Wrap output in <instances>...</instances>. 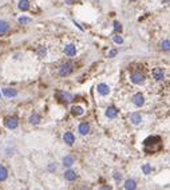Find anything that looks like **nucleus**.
I'll list each match as a JSON object with an SVG mask.
<instances>
[{"label": "nucleus", "instance_id": "f257e3e1", "mask_svg": "<svg viewBox=\"0 0 170 190\" xmlns=\"http://www.w3.org/2000/svg\"><path fill=\"white\" fill-rule=\"evenodd\" d=\"M162 149V139L158 135H150L143 141V150L146 154L153 155Z\"/></svg>", "mask_w": 170, "mask_h": 190}, {"label": "nucleus", "instance_id": "f03ea898", "mask_svg": "<svg viewBox=\"0 0 170 190\" xmlns=\"http://www.w3.org/2000/svg\"><path fill=\"white\" fill-rule=\"evenodd\" d=\"M4 125H6V127L10 128V130H15V128L19 126V119H18L16 117H8L4 120Z\"/></svg>", "mask_w": 170, "mask_h": 190}, {"label": "nucleus", "instance_id": "7ed1b4c3", "mask_svg": "<svg viewBox=\"0 0 170 190\" xmlns=\"http://www.w3.org/2000/svg\"><path fill=\"white\" fill-rule=\"evenodd\" d=\"M74 71V66L71 63H64L59 67V75L60 76H67Z\"/></svg>", "mask_w": 170, "mask_h": 190}, {"label": "nucleus", "instance_id": "20e7f679", "mask_svg": "<svg viewBox=\"0 0 170 190\" xmlns=\"http://www.w3.org/2000/svg\"><path fill=\"white\" fill-rule=\"evenodd\" d=\"M97 91H98V94H99V95L106 96V95H108V94H110V87H108L106 83H99V84L97 86Z\"/></svg>", "mask_w": 170, "mask_h": 190}, {"label": "nucleus", "instance_id": "39448f33", "mask_svg": "<svg viewBox=\"0 0 170 190\" xmlns=\"http://www.w3.org/2000/svg\"><path fill=\"white\" fill-rule=\"evenodd\" d=\"M131 82L135 84H142L145 82V75L142 72H134V74H131Z\"/></svg>", "mask_w": 170, "mask_h": 190}, {"label": "nucleus", "instance_id": "423d86ee", "mask_svg": "<svg viewBox=\"0 0 170 190\" xmlns=\"http://www.w3.org/2000/svg\"><path fill=\"white\" fill-rule=\"evenodd\" d=\"M133 103L135 104V106L138 107H142L143 104H145V98H143V95L141 92H137L134 96H133Z\"/></svg>", "mask_w": 170, "mask_h": 190}, {"label": "nucleus", "instance_id": "0eeeda50", "mask_svg": "<svg viewBox=\"0 0 170 190\" xmlns=\"http://www.w3.org/2000/svg\"><path fill=\"white\" fill-rule=\"evenodd\" d=\"M63 141H64V143H67L68 146H73L74 142H75V135H74L71 131H67V133H64V135H63Z\"/></svg>", "mask_w": 170, "mask_h": 190}, {"label": "nucleus", "instance_id": "6e6552de", "mask_svg": "<svg viewBox=\"0 0 170 190\" xmlns=\"http://www.w3.org/2000/svg\"><path fill=\"white\" fill-rule=\"evenodd\" d=\"M56 96L63 102H71L74 99V95L68 92H64V91H60V92H56Z\"/></svg>", "mask_w": 170, "mask_h": 190}, {"label": "nucleus", "instance_id": "1a4fd4ad", "mask_svg": "<svg viewBox=\"0 0 170 190\" xmlns=\"http://www.w3.org/2000/svg\"><path fill=\"white\" fill-rule=\"evenodd\" d=\"M78 130H79V134L81 135H87L90 133V125L87 122H82L81 125L78 126Z\"/></svg>", "mask_w": 170, "mask_h": 190}, {"label": "nucleus", "instance_id": "9d476101", "mask_svg": "<svg viewBox=\"0 0 170 190\" xmlns=\"http://www.w3.org/2000/svg\"><path fill=\"white\" fill-rule=\"evenodd\" d=\"M117 115H118V110H117V107L111 106L106 110V117H107L108 119H114V118H117Z\"/></svg>", "mask_w": 170, "mask_h": 190}, {"label": "nucleus", "instance_id": "9b49d317", "mask_svg": "<svg viewBox=\"0 0 170 190\" xmlns=\"http://www.w3.org/2000/svg\"><path fill=\"white\" fill-rule=\"evenodd\" d=\"M153 76H154V79L155 80H162L163 79V76H165V70L163 68H155L153 71Z\"/></svg>", "mask_w": 170, "mask_h": 190}, {"label": "nucleus", "instance_id": "f8f14e48", "mask_svg": "<svg viewBox=\"0 0 170 190\" xmlns=\"http://www.w3.org/2000/svg\"><path fill=\"white\" fill-rule=\"evenodd\" d=\"M130 122H131L133 125H139V123L142 122V117H141L139 112H133V114L130 115Z\"/></svg>", "mask_w": 170, "mask_h": 190}, {"label": "nucleus", "instance_id": "ddd939ff", "mask_svg": "<svg viewBox=\"0 0 170 190\" xmlns=\"http://www.w3.org/2000/svg\"><path fill=\"white\" fill-rule=\"evenodd\" d=\"M64 54L71 58V56H74V55L76 54V47H75L74 44H67V45L64 47Z\"/></svg>", "mask_w": 170, "mask_h": 190}, {"label": "nucleus", "instance_id": "4468645a", "mask_svg": "<svg viewBox=\"0 0 170 190\" xmlns=\"http://www.w3.org/2000/svg\"><path fill=\"white\" fill-rule=\"evenodd\" d=\"M3 95L6 98H15L18 95V91L15 88H3Z\"/></svg>", "mask_w": 170, "mask_h": 190}, {"label": "nucleus", "instance_id": "2eb2a0df", "mask_svg": "<svg viewBox=\"0 0 170 190\" xmlns=\"http://www.w3.org/2000/svg\"><path fill=\"white\" fill-rule=\"evenodd\" d=\"M64 178L67 179V181H75V179L78 178V175H76V173H75L74 170L68 169V170L64 173Z\"/></svg>", "mask_w": 170, "mask_h": 190}, {"label": "nucleus", "instance_id": "dca6fc26", "mask_svg": "<svg viewBox=\"0 0 170 190\" xmlns=\"http://www.w3.org/2000/svg\"><path fill=\"white\" fill-rule=\"evenodd\" d=\"M8 177V170H7L6 166L0 165V182H4Z\"/></svg>", "mask_w": 170, "mask_h": 190}, {"label": "nucleus", "instance_id": "f3484780", "mask_svg": "<svg viewBox=\"0 0 170 190\" xmlns=\"http://www.w3.org/2000/svg\"><path fill=\"white\" fill-rule=\"evenodd\" d=\"M10 29V24L6 20H0V35L7 34Z\"/></svg>", "mask_w": 170, "mask_h": 190}, {"label": "nucleus", "instance_id": "a211bd4d", "mask_svg": "<svg viewBox=\"0 0 170 190\" xmlns=\"http://www.w3.org/2000/svg\"><path fill=\"white\" fill-rule=\"evenodd\" d=\"M18 8L20 11H28L30 10V1L28 0H20L19 4H18Z\"/></svg>", "mask_w": 170, "mask_h": 190}, {"label": "nucleus", "instance_id": "6ab92c4d", "mask_svg": "<svg viewBox=\"0 0 170 190\" xmlns=\"http://www.w3.org/2000/svg\"><path fill=\"white\" fill-rule=\"evenodd\" d=\"M125 189H127V190L137 189V182H135L134 179H127V181L125 182Z\"/></svg>", "mask_w": 170, "mask_h": 190}, {"label": "nucleus", "instance_id": "aec40b11", "mask_svg": "<svg viewBox=\"0 0 170 190\" xmlns=\"http://www.w3.org/2000/svg\"><path fill=\"white\" fill-rule=\"evenodd\" d=\"M73 165H74V158L71 157V155H66V157L63 158V166H66V167H71Z\"/></svg>", "mask_w": 170, "mask_h": 190}, {"label": "nucleus", "instance_id": "412c9836", "mask_svg": "<svg viewBox=\"0 0 170 190\" xmlns=\"http://www.w3.org/2000/svg\"><path fill=\"white\" fill-rule=\"evenodd\" d=\"M71 112H73L74 115H82L84 112V110H83V107H81V106H73L71 107Z\"/></svg>", "mask_w": 170, "mask_h": 190}, {"label": "nucleus", "instance_id": "4be33fe9", "mask_svg": "<svg viewBox=\"0 0 170 190\" xmlns=\"http://www.w3.org/2000/svg\"><path fill=\"white\" fill-rule=\"evenodd\" d=\"M39 122H40V117H39L38 114H31L30 117V123H32V125H39Z\"/></svg>", "mask_w": 170, "mask_h": 190}, {"label": "nucleus", "instance_id": "5701e85b", "mask_svg": "<svg viewBox=\"0 0 170 190\" xmlns=\"http://www.w3.org/2000/svg\"><path fill=\"white\" fill-rule=\"evenodd\" d=\"M151 171H153V169H151V166L149 165V163H145V165H142V173L145 174V175H149Z\"/></svg>", "mask_w": 170, "mask_h": 190}, {"label": "nucleus", "instance_id": "b1692460", "mask_svg": "<svg viewBox=\"0 0 170 190\" xmlns=\"http://www.w3.org/2000/svg\"><path fill=\"white\" fill-rule=\"evenodd\" d=\"M161 48L163 51H170V39H166L161 43Z\"/></svg>", "mask_w": 170, "mask_h": 190}, {"label": "nucleus", "instance_id": "393cba45", "mask_svg": "<svg viewBox=\"0 0 170 190\" xmlns=\"http://www.w3.org/2000/svg\"><path fill=\"white\" fill-rule=\"evenodd\" d=\"M18 21H19V24H22V26H24V24H28L31 21L30 18H27V16H20L19 19H18Z\"/></svg>", "mask_w": 170, "mask_h": 190}, {"label": "nucleus", "instance_id": "a878e982", "mask_svg": "<svg viewBox=\"0 0 170 190\" xmlns=\"http://www.w3.org/2000/svg\"><path fill=\"white\" fill-rule=\"evenodd\" d=\"M38 55L40 56V58H44V56L47 55V50H46V47H43V45L38 47Z\"/></svg>", "mask_w": 170, "mask_h": 190}, {"label": "nucleus", "instance_id": "bb28decb", "mask_svg": "<svg viewBox=\"0 0 170 190\" xmlns=\"http://www.w3.org/2000/svg\"><path fill=\"white\" fill-rule=\"evenodd\" d=\"M113 40H114V43H117V44H122V43H123V37L119 36V35H114Z\"/></svg>", "mask_w": 170, "mask_h": 190}, {"label": "nucleus", "instance_id": "cd10ccee", "mask_svg": "<svg viewBox=\"0 0 170 190\" xmlns=\"http://www.w3.org/2000/svg\"><path fill=\"white\" fill-rule=\"evenodd\" d=\"M114 29H115L117 32H119L122 29V27H121V24L118 23V21H114Z\"/></svg>", "mask_w": 170, "mask_h": 190}, {"label": "nucleus", "instance_id": "c85d7f7f", "mask_svg": "<svg viewBox=\"0 0 170 190\" xmlns=\"http://www.w3.org/2000/svg\"><path fill=\"white\" fill-rule=\"evenodd\" d=\"M114 178H115V181H117V182H119V181L122 179V174L117 171V173H114Z\"/></svg>", "mask_w": 170, "mask_h": 190}, {"label": "nucleus", "instance_id": "c756f323", "mask_svg": "<svg viewBox=\"0 0 170 190\" xmlns=\"http://www.w3.org/2000/svg\"><path fill=\"white\" fill-rule=\"evenodd\" d=\"M115 55H117V50H111L110 52H108V58H114Z\"/></svg>", "mask_w": 170, "mask_h": 190}, {"label": "nucleus", "instance_id": "7c9ffc66", "mask_svg": "<svg viewBox=\"0 0 170 190\" xmlns=\"http://www.w3.org/2000/svg\"><path fill=\"white\" fill-rule=\"evenodd\" d=\"M55 169H56V166H55V163H50V166H48V170L54 171Z\"/></svg>", "mask_w": 170, "mask_h": 190}, {"label": "nucleus", "instance_id": "2f4dec72", "mask_svg": "<svg viewBox=\"0 0 170 190\" xmlns=\"http://www.w3.org/2000/svg\"><path fill=\"white\" fill-rule=\"evenodd\" d=\"M66 3H67V4H73L74 0H66Z\"/></svg>", "mask_w": 170, "mask_h": 190}, {"label": "nucleus", "instance_id": "473e14b6", "mask_svg": "<svg viewBox=\"0 0 170 190\" xmlns=\"http://www.w3.org/2000/svg\"><path fill=\"white\" fill-rule=\"evenodd\" d=\"M162 1H163V3H167V1H170V0H162Z\"/></svg>", "mask_w": 170, "mask_h": 190}, {"label": "nucleus", "instance_id": "72a5a7b5", "mask_svg": "<svg viewBox=\"0 0 170 190\" xmlns=\"http://www.w3.org/2000/svg\"><path fill=\"white\" fill-rule=\"evenodd\" d=\"M0 98H1V92H0Z\"/></svg>", "mask_w": 170, "mask_h": 190}, {"label": "nucleus", "instance_id": "f704fd0d", "mask_svg": "<svg viewBox=\"0 0 170 190\" xmlns=\"http://www.w3.org/2000/svg\"><path fill=\"white\" fill-rule=\"evenodd\" d=\"M131 1H137V0H131Z\"/></svg>", "mask_w": 170, "mask_h": 190}]
</instances>
